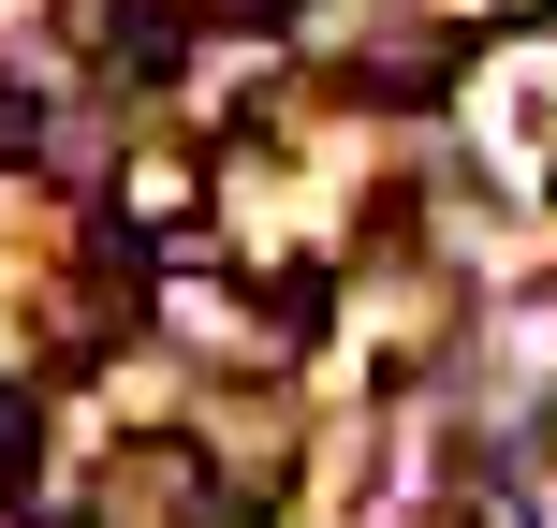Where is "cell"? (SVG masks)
<instances>
[{"mask_svg": "<svg viewBox=\"0 0 557 528\" xmlns=\"http://www.w3.org/2000/svg\"><path fill=\"white\" fill-rule=\"evenodd\" d=\"M441 528H543V500L513 484V455H455V484H441Z\"/></svg>", "mask_w": 557, "mask_h": 528, "instance_id": "2", "label": "cell"}, {"mask_svg": "<svg viewBox=\"0 0 557 528\" xmlns=\"http://www.w3.org/2000/svg\"><path fill=\"white\" fill-rule=\"evenodd\" d=\"M206 147H117V176H103V206H117V235H206Z\"/></svg>", "mask_w": 557, "mask_h": 528, "instance_id": "1", "label": "cell"}, {"mask_svg": "<svg viewBox=\"0 0 557 528\" xmlns=\"http://www.w3.org/2000/svg\"><path fill=\"white\" fill-rule=\"evenodd\" d=\"M29 147H45V103H29V88H0V176H15Z\"/></svg>", "mask_w": 557, "mask_h": 528, "instance_id": "3", "label": "cell"}, {"mask_svg": "<svg viewBox=\"0 0 557 528\" xmlns=\"http://www.w3.org/2000/svg\"><path fill=\"white\" fill-rule=\"evenodd\" d=\"M29 470V396H0V484Z\"/></svg>", "mask_w": 557, "mask_h": 528, "instance_id": "4", "label": "cell"}]
</instances>
